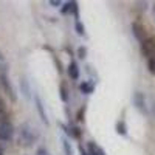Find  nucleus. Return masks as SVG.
<instances>
[{
    "mask_svg": "<svg viewBox=\"0 0 155 155\" xmlns=\"http://www.w3.org/2000/svg\"><path fill=\"white\" fill-rule=\"evenodd\" d=\"M12 135H14V126L6 120H2L0 121V141H9Z\"/></svg>",
    "mask_w": 155,
    "mask_h": 155,
    "instance_id": "4",
    "label": "nucleus"
},
{
    "mask_svg": "<svg viewBox=\"0 0 155 155\" xmlns=\"http://www.w3.org/2000/svg\"><path fill=\"white\" fill-rule=\"evenodd\" d=\"M141 53L144 58H155V39H146V41L141 44Z\"/></svg>",
    "mask_w": 155,
    "mask_h": 155,
    "instance_id": "6",
    "label": "nucleus"
},
{
    "mask_svg": "<svg viewBox=\"0 0 155 155\" xmlns=\"http://www.w3.org/2000/svg\"><path fill=\"white\" fill-rule=\"evenodd\" d=\"M147 70L150 74L155 76V58H149L147 59Z\"/></svg>",
    "mask_w": 155,
    "mask_h": 155,
    "instance_id": "17",
    "label": "nucleus"
},
{
    "mask_svg": "<svg viewBox=\"0 0 155 155\" xmlns=\"http://www.w3.org/2000/svg\"><path fill=\"white\" fill-rule=\"evenodd\" d=\"M20 92L27 99L31 98V87H30V82H28V79L25 76L20 78Z\"/></svg>",
    "mask_w": 155,
    "mask_h": 155,
    "instance_id": "9",
    "label": "nucleus"
},
{
    "mask_svg": "<svg viewBox=\"0 0 155 155\" xmlns=\"http://www.w3.org/2000/svg\"><path fill=\"white\" fill-rule=\"evenodd\" d=\"M74 31L79 34V36H85V27L81 20H76L74 22Z\"/></svg>",
    "mask_w": 155,
    "mask_h": 155,
    "instance_id": "15",
    "label": "nucleus"
},
{
    "mask_svg": "<svg viewBox=\"0 0 155 155\" xmlns=\"http://www.w3.org/2000/svg\"><path fill=\"white\" fill-rule=\"evenodd\" d=\"M150 115L155 118V98H152V102H150Z\"/></svg>",
    "mask_w": 155,
    "mask_h": 155,
    "instance_id": "22",
    "label": "nucleus"
},
{
    "mask_svg": "<svg viewBox=\"0 0 155 155\" xmlns=\"http://www.w3.org/2000/svg\"><path fill=\"white\" fill-rule=\"evenodd\" d=\"M132 102L140 113H143V115L149 113V109H147V104H146V96H144L143 92H135L134 96H132Z\"/></svg>",
    "mask_w": 155,
    "mask_h": 155,
    "instance_id": "3",
    "label": "nucleus"
},
{
    "mask_svg": "<svg viewBox=\"0 0 155 155\" xmlns=\"http://www.w3.org/2000/svg\"><path fill=\"white\" fill-rule=\"evenodd\" d=\"M62 149H64V153H65V155H73L71 143H70L67 138H62Z\"/></svg>",
    "mask_w": 155,
    "mask_h": 155,
    "instance_id": "14",
    "label": "nucleus"
},
{
    "mask_svg": "<svg viewBox=\"0 0 155 155\" xmlns=\"http://www.w3.org/2000/svg\"><path fill=\"white\" fill-rule=\"evenodd\" d=\"M54 62H56V67H58V71H59V73H62V71H64V67H62V62H61V61H58V58H56V56H54Z\"/></svg>",
    "mask_w": 155,
    "mask_h": 155,
    "instance_id": "21",
    "label": "nucleus"
},
{
    "mask_svg": "<svg viewBox=\"0 0 155 155\" xmlns=\"http://www.w3.org/2000/svg\"><path fill=\"white\" fill-rule=\"evenodd\" d=\"M0 64H3V53L0 51Z\"/></svg>",
    "mask_w": 155,
    "mask_h": 155,
    "instance_id": "26",
    "label": "nucleus"
},
{
    "mask_svg": "<svg viewBox=\"0 0 155 155\" xmlns=\"http://www.w3.org/2000/svg\"><path fill=\"white\" fill-rule=\"evenodd\" d=\"M87 152L90 155H106V150L99 147L96 143H93V141H88L87 143Z\"/></svg>",
    "mask_w": 155,
    "mask_h": 155,
    "instance_id": "11",
    "label": "nucleus"
},
{
    "mask_svg": "<svg viewBox=\"0 0 155 155\" xmlns=\"http://www.w3.org/2000/svg\"><path fill=\"white\" fill-rule=\"evenodd\" d=\"M85 110H87V107H85V106H82V107H81L79 110H78V115H76V120L79 121V123H81V121H84V116H85Z\"/></svg>",
    "mask_w": 155,
    "mask_h": 155,
    "instance_id": "18",
    "label": "nucleus"
},
{
    "mask_svg": "<svg viewBox=\"0 0 155 155\" xmlns=\"http://www.w3.org/2000/svg\"><path fill=\"white\" fill-rule=\"evenodd\" d=\"M132 33H134L135 39H137L140 44H143L146 39H147L146 28L143 27V23H140V22H134V23H132Z\"/></svg>",
    "mask_w": 155,
    "mask_h": 155,
    "instance_id": "5",
    "label": "nucleus"
},
{
    "mask_svg": "<svg viewBox=\"0 0 155 155\" xmlns=\"http://www.w3.org/2000/svg\"><path fill=\"white\" fill-rule=\"evenodd\" d=\"M115 130H116V134H118V135L126 137V135H127V124H126V121H124V120H118V121H116Z\"/></svg>",
    "mask_w": 155,
    "mask_h": 155,
    "instance_id": "12",
    "label": "nucleus"
},
{
    "mask_svg": "<svg viewBox=\"0 0 155 155\" xmlns=\"http://www.w3.org/2000/svg\"><path fill=\"white\" fill-rule=\"evenodd\" d=\"M68 93H70V92H68L67 82H65V81H62L61 85H59V96H61V99H62L64 102H67V101H68V98H70Z\"/></svg>",
    "mask_w": 155,
    "mask_h": 155,
    "instance_id": "13",
    "label": "nucleus"
},
{
    "mask_svg": "<svg viewBox=\"0 0 155 155\" xmlns=\"http://www.w3.org/2000/svg\"><path fill=\"white\" fill-rule=\"evenodd\" d=\"M50 5L56 8V6H61V5H62V2H61V0H50Z\"/></svg>",
    "mask_w": 155,
    "mask_h": 155,
    "instance_id": "23",
    "label": "nucleus"
},
{
    "mask_svg": "<svg viewBox=\"0 0 155 155\" xmlns=\"http://www.w3.org/2000/svg\"><path fill=\"white\" fill-rule=\"evenodd\" d=\"M73 5H74V2H65L61 6V14H68V12H71Z\"/></svg>",
    "mask_w": 155,
    "mask_h": 155,
    "instance_id": "16",
    "label": "nucleus"
},
{
    "mask_svg": "<svg viewBox=\"0 0 155 155\" xmlns=\"http://www.w3.org/2000/svg\"><path fill=\"white\" fill-rule=\"evenodd\" d=\"M152 16H153V19H155V5L152 6Z\"/></svg>",
    "mask_w": 155,
    "mask_h": 155,
    "instance_id": "27",
    "label": "nucleus"
},
{
    "mask_svg": "<svg viewBox=\"0 0 155 155\" xmlns=\"http://www.w3.org/2000/svg\"><path fill=\"white\" fill-rule=\"evenodd\" d=\"M41 134H39L37 127L33 126L31 123H23L19 127V144L23 147H33L34 143L39 140Z\"/></svg>",
    "mask_w": 155,
    "mask_h": 155,
    "instance_id": "1",
    "label": "nucleus"
},
{
    "mask_svg": "<svg viewBox=\"0 0 155 155\" xmlns=\"http://www.w3.org/2000/svg\"><path fill=\"white\" fill-rule=\"evenodd\" d=\"M76 54H78V58H79V59H85L87 58V48L85 47H79V48H78V51H76Z\"/></svg>",
    "mask_w": 155,
    "mask_h": 155,
    "instance_id": "19",
    "label": "nucleus"
},
{
    "mask_svg": "<svg viewBox=\"0 0 155 155\" xmlns=\"http://www.w3.org/2000/svg\"><path fill=\"white\" fill-rule=\"evenodd\" d=\"M67 73H68V76H70V79H73V81L79 79L81 71H79V67H78V64H76L74 61H71V62L68 64V67H67Z\"/></svg>",
    "mask_w": 155,
    "mask_h": 155,
    "instance_id": "8",
    "label": "nucleus"
},
{
    "mask_svg": "<svg viewBox=\"0 0 155 155\" xmlns=\"http://www.w3.org/2000/svg\"><path fill=\"white\" fill-rule=\"evenodd\" d=\"M0 155H5V146L0 143Z\"/></svg>",
    "mask_w": 155,
    "mask_h": 155,
    "instance_id": "24",
    "label": "nucleus"
},
{
    "mask_svg": "<svg viewBox=\"0 0 155 155\" xmlns=\"http://www.w3.org/2000/svg\"><path fill=\"white\" fill-rule=\"evenodd\" d=\"M34 106H36V110L39 113V116H41V120L44 124H50V120H48V116H47V112H45V107H44V102L41 99V96L39 95H34Z\"/></svg>",
    "mask_w": 155,
    "mask_h": 155,
    "instance_id": "7",
    "label": "nucleus"
},
{
    "mask_svg": "<svg viewBox=\"0 0 155 155\" xmlns=\"http://www.w3.org/2000/svg\"><path fill=\"white\" fill-rule=\"evenodd\" d=\"M36 155H51V153L48 152L47 147H37L36 149Z\"/></svg>",
    "mask_w": 155,
    "mask_h": 155,
    "instance_id": "20",
    "label": "nucleus"
},
{
    "mask_svg": "<svg viewBox=\"0 0 155 155\" xmlns=\"http://www.w3.org/2000/svg\"><path fill=\"white\" fill-rule=\"evenodd\" d=\"M79 90L84 95H92L95 92V82L93 81H82L79 84Z\"/></svg>",
    "mask_w": 155,
    "mask_h": 155,
    "instance_id": "10",
    "label": "nucleus"
},
{
    "mask_svg": "<svg viewBox=\"0 0 155 155\" xmlns=\"http://www.w3.org/2000/svg\"><path fill=\"white\" fill-rule=\"evenodd\" d=\"M0 85H2L3 92L6 93V96H8L12 102L17 101L16 90H14V87H12L11 81H9V76H8V65H6L5 62L0 64Z\"/></svg>",
    "mask_w": 155,
    "mask_h": 155,
    "instance_id": "2",
    "label": "nucleus"
},
{
    "mask_svg": "<svg viewBox=\"0 0 155 155\" xmlns=\"http://www.w3.org/2000/svg\"><path fill=\"white\" fill-rule=\"evenodd\" d=\"M79 149H81V155H90V153H88V152H87V150H85V149L82 147V146H81Z\"/></svg>",
    "mask_w": 155,
    "mask_h": 155,
    "instance_id": "25",
    "label": "nucleus"
}]
</instances>
